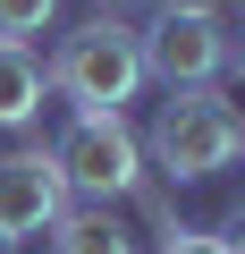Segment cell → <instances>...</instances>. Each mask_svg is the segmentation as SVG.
<instances>
[{"label":"cell","mask_w":245,"mask_h":254,"mask_svg":"<svg viewBox=\"0 0 245 254\" xmlns=\"http://www.w3.org/2000/svg\"><path fill=\"white\" fill-rule=\"evenodd\" d=\"M101 9H127V0H101Z\"/></svg>","instance_id":"8fae6325"},{"label":"cell","mask_w":245,"mask_h":254,"mask_svg":"<svg viewBox=\"0 0 245 254\" xmlns=\"http://www.w3.org/2000/svg\"><path fill=\"white\" fill-rule=\"evenodd\" d=\"M136 51H144V76H161L169 93L178 85H220L237 68L228 17H186V9H161L152 26H136Z\"/></svg>","instance_id":"277c9868"},{"label":"cell","mask_w":245,"mask_h":254,"mask_svg":"<svg viewBox=\"0 0 245 254\" xmlns=\"http://www.w3.org/2000/svg\"><path fill=\"white\" fill-rule=\"evenodd\" d=\"M43 85H51L59 102H76V110H127L152 76H144L136 26H118V17L101 9V17H85V26H68V34H59V51H51V68H43Z\"/></svg>","instance_id":"7a4b0ae2"},{"label":"cell","mask_w":245,"mask_h":254,"mask_svg":"<svg viewBox=\"0 0 245 254\" xmlns=\"http://www.w3.org/2000/svg\"><path fill=\"white\" fill-rule=\"evenodd\" d=\"M51 17H59V0H0V43L34 51V34H51Z\"/></svg>","instance_id":"ba28073f"},{"label":"cell","mask_w":245,"mask_h":254,"mask_svg":"<svg viewBox=\"0 0 245 254\" xmlns=\"http://www.w3.org/2000/svg\"><path fill=\"white\" fill-rule=\"evenodd\" d=\"M51 170L68 187V203H118L136 178H144V144H136V127L127 110H76L59 136H51Z\"/></svg>","instance_id":"3957f363"},{"label":"cell","mask_w":245,"mask_h":254,"mask_svg":"<svg viewBox=\"0 0 245 254\" xmlns=\"http://www.w3.org/2000/svg\"><path fill=\"white\" fill-rule=\"evenodd\" d=\"M43 237H51V254H136V229L101 203H68Z\"/></svg>","instance_id":"8992f818"},{"label":"cell","mask_w":245,"mask_h":254,"mask_svg":"<svg viewBox=\"0 0 245 254\" xmlns=\"http://www.w3.org/2000/svg\"><path fill=\"white\" fill-rule=\"evenodd\" d=\"M161 254H237V220H220V229H169Z\"/></svg>","instance_id":"9c48e42d"},{"label":"cell","mask_w":245,"mask_h":254,"mask_svg":"<svg viewBox=\"0 0 245 254\" xmlns=\"http://www.w3.org/2000/svg\"><path fill=\"white\" fill-rule=\"evenodd\" d=\"M68 212V187L51 170V144H17V153H0V237H43L51 220Z\"/></svg>","instance_id":"5b68a950"},{"label":"cell","mask_w":245,"mask_h":254,"mask_svg":"<svg viewBox=\"0 0 245 254\" xmlns=\"http://www.w3.org/2000/svg\"><path fill=\"white\" fill-rule=\"evenodd\" d=\"M43 60L26 51V43H0V127H26L34 110H43Z\"/></svg>","instance_id":"52a82bcc"},{"label":"cell","mask_w":245,"mask_h":254,"mask_svg":"<svg viewBox=\"0 0 245 254\" xmlns=\"http://www.w3.org/2000/svg\"><path fill=\"white\" fill-rule=\"evenodd\" d=\"M136 144H144V170H152L161 187H203V178L237 170L245 119H237V102H228L220 85H178V93L152 110V136H136Z\"/></svg>","instance_id":"6da1fadb"},{"label":"cell","mask_w":245,"mask_h":254,"mask_svg":"<svg viewBox=\"0 0 245 254\" xmlns=\"http://www.w3.org/2000/svg\"><path fill=\"white\" fill-rule=\"evenodd\" d=\"M0 254H9V237H0Z\"/></svg>","instance_id":"7c38bea8"},{"label":"cell","mask_w":245,"mask_h":254,"mask_svg":"<svg viewBox=\"0 0 245 254\" xmlns=\"http://www.w3.org/2000/svg\"><path fill=\"white\" fill-rule=\"evenodd\" d=\"M161 9H186V17H228V0H161Z\"/></svg>","instance_id":"30bf717a"}]
</instances>
